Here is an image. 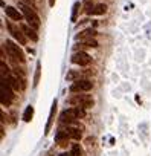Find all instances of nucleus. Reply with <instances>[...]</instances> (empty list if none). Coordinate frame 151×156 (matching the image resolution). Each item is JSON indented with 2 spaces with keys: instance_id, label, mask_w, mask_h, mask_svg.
<instances>
[{
  "instance_id": "1",
  "label": "nucleus",
  "mask_w": 151,
  "mask_h": 156,
  "mask_svg": "<svg viewBox=\"0 0 151 156\" xmlns=\"http://www.w3.org/2000/svg\"><path fill=\"white\" fill-rule=\"evenodd\" d=\"M86 116V110L84 107H70V109H66L61 115H60V121L61 124H72L73 121H77L80 118H84Z\"/></svg>"
},
{
  "instance_id": "2",
  "label": "nucleus",
  "mask_w": 151,
  "mask_h": 156,
  "mask_svg": "<svg viewBox=\"0 0 151 156\" xmlns=\"http://www.w3.org/2000/svg\"><path fill=\"white\" fill-rule=\"evenodd\" d=\"M19 6L22 8V14L25 16L26 22H28L34 29H38V28H40V17L37 16L35 8L31 6V5H28V3H25V2H19Z\"/></svg>"
},
{
  "instance_id": "3",
  "label": "nucleus",
  "mask_w": 151,
  "mask_h": 156,
  "mask_svg": "<svg viewBox=\"0 0 151 156\" xmlns=\"http://www.w3.org/2000/svg\"><path fill=\"white\" fill-rule=\"evenodd\" d=\"M3 48L6 49L9 58H12L15 63H25V54H23V51H22L14 41L6 40V41L3 43Z\"/></svg>"
},
{
  "instance_id": "4",
  "label": "nucleus",
  "mask_w": 151,
  "mask_h": 156,
  "mask_svg": "<svg viewBox=\"0 0 151 156\" xmlns=\"http://www.w3.org/2000/svg\"><path fill=\"white\" fill-rule=\"evenodd\" d=\"M12 90L14 89L11 87L8 78H2V84H0V95H2V104L6 106V107L11 106V103H12V98H14Z\"/></svg>"
},
{
  "instance_id": "5",
  "label": "nucleus",
  "mask_w": 151,
  "mask_h": 156,
  "mask_svg": "<svg viewBox=\"0 0 151 156\" xmlns=\"http://www.w3.org/2000/svg\"><path fill=\"white\" fill-rule=\"evenodd\" d=\"M69 103L78 107H84V109H90L95 104L92 95H73L72 98H69Z\"/></svg>"
},
{
  "instance_id": "6",
  "label": "nucleus",
  "mask_w": 151,
  "mask_h": 156,
  "mask_svg": "<svg viewBox=\"0 0 151 156\" xmlns=\"http://www.w3.org/2000/svg\"><path fill=\"white\" fill-rule=\"evenodd\" d=\"M93 87V83L90 80H77V81H73L69 87V90L72 94H80V92H89L90 89Z\"/></svg>"
},
{
  "instance_id": "7",
  "label": "nucleus",
  "mask_w": 151,
  "mask_h": 156,
  "mask_svg": "<svg viewBox=\"0 0 151 156\" xmlns=\"http://www.w3.org/2000/svg\"><path fill=\"white\" fill-rule=\"evenodd\" d=\"M8 31H9V34L20 43V44H26V41H28V37L25 35V32H23V29L22 28H19V26H15L14 23H11V22H8Z\"/></svg>"
},
{
  "instance_id": "8",
  "label": "nucleus",
  "mask_w": 151,
  "mask_h": 156,
  "mask_svg": "<svg viewBox=\"0 0 151 156\" xmlns=\"http://www.w3.org/2000/svg\"><path fill=\"white\" fill-rule=\"evenodd\" d=\"M72 63L78 64V66H87L92 63V57L84 51H77L72 55Z\"/></svg>"
},
{
  "instance_id": "9",
  "label": "nucleus",
  "mask_w": 151,
  "mask_h": 156,
  "mask_svg": "<svg viewBox=\"0 0 151 156\" xmlns=\"http://www.w3.org/2000/svg\"><path fill=\"white\" fill-rule=\"evenodd\" d=\"M8 81H9V84H11V87L14 89V90H23L25 89V78L23 76H20V75H17V73H14V75H11L9 78H8Z\"/></svg>"
},
{
  "instance_id": "10",
  "label": "nucleus",
  "mask_w": 151,
  "mask_h": 156,
  "mask_svg": "<svg viewBox=\"0 0 151 156\" xmlns=\"http://www.w3.org/2000/svg\"><path fill=\"white\" fill-rule=\"evenodd\" d=\"M5 14L11 19V20H14V22H20L25 16L22 14V12H19V9H15L14 6H6L5 8Z\"/></svg>"
},
{
  "instance_id": "11",
  "label": "nucleus",
  "mask_w": 151,
  "mask_h": 156,
  "mask_svg": "<svg viewBox=\"0 0 151 156\" xmlns=\"http://www.w3.org/2000/svg\"><path fill=\"white\" fill-rule=\"evenodd\" d=\"M22 29H23V32H25V35L29 38V40H32V41H37L38 40V35H37V29H34L31 25H22L20 26Z\"/></svg>"
},
{
  "instance_id": "12",
  "label": "nucleus",
  "mask_w": 151,
  "mask_h": 156,
  "mask_svg": "<svg viewBox=\"0 0 151 156\" xmlns=\"http://www.w3.org/2000/svg\"><path fill=\"white\" fill-rule=\"evenodd\" d=\"M55 112H57V100L52 103V107H50V113H49V119H47V124H46V129H44V133L47 135L52 129V124H53V118H55Z\"/></svg>"
},
{
  "instance_id": "13",
  "label": "nucleus",
  "mask_w": 151,
  "mask_h": 156,
  "mask_svg": "<svg viewBox=\"0 0 151 156\" xmlns=\"http://www.w3.org/2000/svg\"><path fill=\"white\" fill-rule=\"evenodd\" d=\"M95 35H96V31H95V29H92V28H89V29L81 31V32L77 35V40L83 41V40H87V38H95Z\"/></svg>"
},
{
  "instance_id": "14",
  "label": "nucleus",
  "mask_w": 151,
  "mask_h": 156,
  "mask_svg": "<svg viewBox=\"0 0 151 156\" xmlns=\"http://www.w3.org/2000/svg\"><path fill=\"white\" fill-rule=\"evenodd\" d=\"M107 12V5L104 3H99V5H95L93 11H92V16H102Z\"/></svg>"
},
{
  "instance_id": "15",
  "label": "nucleus",
  "mask_w": 151,
  "mask_h": 156,
  "mask_svg": "<svg viewBox=\"0 0 151 156\" xmlns=\"http://www.w3.org/2000/svg\"><path fill=\"white\" fill-rule=\"evenodd\" d=\"M0 75H2V78H9L11 76V70L5 64V61H0Z\"/></svg>"
},
{
  "instance_id": "16",
  "label": "nucleus",
  "mask_w": 151,
  "mask_h": 156,
  "mask_svg": "<svg viewBox=\"0 0 151 156\" xmlns=\"http://www.w3.org/2000/svg\"><path fill=\"white\" fill-rule=\"evenodd\" d=\"M80 78H81V73L78 72V70H70L67 75H66V80L67 81H77V80H80Z\"/></svg>"
},
{
  "instance_id": "17",
  "label": "nucleus",
  "mask_w": 151,
  "mask_h": 156,
  "mask_svg": "<svg viewBox=\"0 0 151 156\" xmlns=\"http://www.w3.org/2000/svg\"><path fill=\"white\" fill-rule=\"evenodd\" d=\"M32 116H34V107L32 106H28L26 110H25V113H23V121L25 122H31Z\"/></svg>"
},
{
  "instance_id": "18",
  "label": "nucleus",
  "mask_w": 151,
  "mask_h": 156,
  "mask_svg": "<svg viewBox=\"0 0 151 156\" xmlns=\"http://www.w3.org/2000/svg\"><path fill=\"white\" fill-rule=\"evenodd\" d=\"M72 9H73V11H72V17H70V20H72V22H77V20H78V12H80V9H81V3L77 2V3L73 5Z\"/></svg>"
},
{
  "instance_id": "19",
  "label": "nucleus",
  "mask_w": 151,
  "mask_h": 156,
  "mask_svg": "<svg viewBox=\"0 0 151 156\" xmlns=\"http://www.w3.org/2000/svg\"><path fill=\"white\" fill-rule=\"evenodd\" d=\"M40 73H41V64L37 63V69H35V76H34V87L38 86L40 83Z\"/></svg>"
},
{
  "instance_id": "20",
  "label": "nucleus",
  "mask_w": 151,
  "mask_h": 156,
  "mask_svg": "<svg viewBox=\"0 0 151 156\" xmlns=\"http://www.w3.org/2000/svg\"><path fill=\"white\" fill-rule=\"evenodd\" d=\"M72 153H73V156H81L83 150H81L80 144H72Z\"/></svg>"
},
{
  "instance_id": "21",
  "label": "nucleus",
  "mask_w": 151,
  "mask_h": 156,
  "mask_svg": "<svg viewBox=\"0 0 151 156\" xmlns=\"http://www.w3.org/2000/svg\"><path fill=\"white\" fill-rule=\"evenodd\" d=\"M60 156H73V153H72V151H70V153H61Z\"/></svg>"
},
{
  "instance_id": "22",
  "label": "nucleus",
  "mask_w": 151,
  "mask_h": 156,
  "mask_svg": "<svg viewBox=\"0 0 151 156\" xmlns=\"http://www.w3.org/2000/svg\"><path fill=\"white\" fill-rule=\"evenodd\" d=\"M55 2H57V0H49V5H50V6H53V5H55Z\"/></svg>"
}]
</instances>
